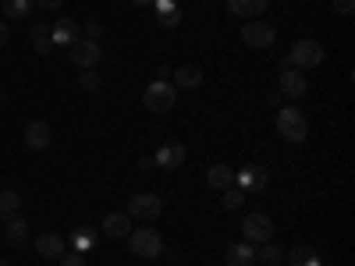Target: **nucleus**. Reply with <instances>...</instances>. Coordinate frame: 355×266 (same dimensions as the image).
Returning a JSON list of instances; mask_svg holds the SVG:
<instances>
[{"label": "nucleus", "mask_w": 355, "mask_h": 266, "mask_svg": "<svg viewBox=\"0 0 355 266\" xmlns=\"http://www.w3.org/2000/svg\"><path fill=\"white\" fill-rule=\"evenodd\" d=\"M288 263H291V266H323V259H320L316 249H309V245H295V249L288 252Z\"/></svg>", "instance_id": "nucleus-26"}, {"label": "nucleus", "mask_w": 355, "mask_h": 266, "mask_svg": "<svg viewBox=\"0 0 355 266\" xmlns=\"http://www.w3.org/2000/svg\"><path fill=\"white\" fill-rule=\"evenodd\" d=\"M4 242L8 245H25L28 242V224L21 220V213L11 217V220H4Z\"/></svg>", "instance_id": "nucleus-21"}, {"label": "nucleus", "mask_w": 355, "mask_h": 266, "mask_svg": "<svg viewBox=\"0 0 355 266\" xmlns=\"http://www.w3.org/2000/svg\"><path fill=\"white\" fill-rule=\"evenodd\" d=\"M153 167H157L153 157H142V160H139V170H153Z\"/></svg>", "instance_id": "nucleus-35"}, {"label": "nucleus", "mask_w": 355, "mask_h": 266, "mask_svg": "<svg viewBox=\"0 0 355 266\" xmlns=\"http://www.w3.org/2000/svg\"><path fill=\"white\" fill-rule=\"evenodd\" d=\"M206 185H210L214 192H224V188H231V185H234V170H231L227 163H214L210 170H206Z\"/></svg>", "instance_id": "nucleus-19"}, {"label": "nucleus", "mask_w": 355, "mask_h": 266, "mask_svg": "<svg viewBox=\"0 0 355 266\" xmlns=\"http://www.w3.org/2000/svg\"><path fill=\"white\" fill-rule=\"evenodd\" d=\"M0 266H11V263H8V259H0Z\"/></svg>", "instance_id": "nucleus-38"}, {"label": "nucleus", "mask_w": 355, "mask_h": 266, "mask_svg": "<svg viewBox=\"0 0 355 266\" xmlns=\"http://www.w3.org/2000/svg\"><path fill=\"white\" fill-rule=\"evenodd\" d=\"M164 213V199L153 195V192H135L128 199V217L132 220H160Z\"/></svg>", "instance_id": "nucleus-5"}, {"label": "nucleus", "mask_w": 355, "mask_h": 266, "mask_svg": "<svg viewBox=\"0 0 355 266\" xmlns=\"http://www.w3.org/2000/svg\"><path fill=\"white\" fill-rule=\"evenodd\" d=\"M11 39V28H8V21H0V46H4Z\"/></svg>", "instance_id": "nucleus-34"}, {"label": "nucleus", "mask_w": 355, "mask_h": 266, "mask_svg": "<svg viewBox=\"0 0 355 266\" xmlns=\"http://www.w3.org/2000/svg\"><path fill=\"white\" fill-rule=\"evenodd\" d=\"M36 252H40L43 259H61L68 249H64L61 234H40V238H36Z\"/></svg>", "instance_id": "nucleus-18"}, {"label": "nucleus", "mask_w": 355, "mask_h": 266, "mask_svg": "<svg viewBox=\"0 0 355 266\" xmlns=\"http://www.w3.org/2000/svg\"><path fill=\"white\" fill-rule=\"evenodd\" d=\"M323 64V46L316 39H299L284 57H281V68H299V71H309Z\"/></svg>", "instance_id": "nucleus-1"}, {"label": "nucleus", "mask_w": 355, "mask_h": 266, "mask_svg": "<svg viewBox=\"0 0 355 266\" xmlns=\"http://www.w3.org/2000/svg\"><path fill=\"white\" fill-rule=\"evenodd\" d=\"M220 206H224V210H242V206H245V192L239 188V185H231V188H224L220 192Z\"/></svg>", "instance_id": "nucleus-27"}, {"label": "nucleus", "mask_w": 355, "mask_h": 266, "mask_svg": "<svg viewBox=\"0 0 355 266\" xmlns=\"http://www.w3.org/2000/svg\"><path fill=\"white\" fill-rule=\"evenodd\" d=\"M277 135H284L288 142H306L309 139V121L299 107H281L277 110Z\"/></svg>", "instance_id": "nucleus-3"}, {"label": "nucleus", "mask_w": 355, "mask_h": 266, "mask_svg": "<svg viewBox=\"0 0 355 266\" xmlns=\"http://www.w3.org/2000/svg\"><path fill=\"white\" fill-rule=\"evenodd\" d=\"M78 85L85 89V93H96V89H100V75H96V68H85V71L78 75Z\"/></svg>", "instance_id": "nucleus-29"}, {"label": "nucleus", "mask_w": 355, "mask_h": 266, "mask_svg": "<svg viewBox=\"0 0 355 266\" xmlns=\"http://www.w3.org/2000/svg\"><path fill=\"white\" fill-rule=\"evenodd\" d=\"M174 100H178V89L171 82H150L146 85V93H142V107L146 110H153V114H167L174 110Z\"/></svg>", "instance_id": "nucleus-4"}, {"label": "nucleus", "mask_w": 355, "mask_h": 266, "mask_svg": "<svg viewBox=\"0 0 355 266\" xmlns=\"http://www.w3.org/2000/svg\"><path fill=\"white\" fill-rule=\"evenodd\" d=\"M0 8H4V18H11V21H21V18H28V15H33L36 0H0Z\"/></svg>", "instance_id": "nucleus-25"}, {"label": "nucleus", "mask_w": 355, "mask_h": 266, "mask_svg": "<svg viewBox=\"0 0 355 266\" xmlns=\"http://www.w3.org/2000/svg\"><path fill=\"white\" fill-rule=\"evenodd\" d=\"M33 50L36 53H53V36H50V25L46 21H33Z\"/></svg>", "instance_id": "nucleus-23"}, {"label": "nucleus", "mask_w": 355, "mask_h": 266, "mask_svg": "<svg viewBox=\"0 0 355 266\" xmlns=\"http://www.w3.org/2000/svg\"><path fill=\"white\" fill-rule=\"evenodd\" d=\"M331 4H334V15H341V18H348L355 11V0H331Z\"/></svg>", "instance_id": "nucleus-31"}, {"label": "nucleus", "mask_w": 355, "mask_h": 266, "mask_svg": "<svg viewBox=\"0 0 355 266\" xmlns=\"http://www.w3.org/2000/svg\"><path fill=\"white\" fill-rule=\"evenodd\" d=\"M234 185H239L242 192H249V195L266 192V185H270V170L259 167V163H249L242 170H234Z\"/></svg>", "instance_id": "nucleus-6"}, {"label": "nucleus", "mask_w": 355, "mask_h": 266, "mask_svg": "<svg viewBox=\"0 0 355 266\" xmlns=\"http://www.w3.org/2000/svg\"><path fill=\"white\" fill-rule=\"evenodd\" d=\"M21 139H25L28 150H46L50 139H53V132H50V125H46V121H28V125H25V132H21Z\"/></svg>", "instance_id": "nucleus-12"}, {"label": "nucleus", "mask_w": 355, "mask_h": 266, "mask_svg": "<svg viewBox=\"0 0 355 266\" xmlns=\"http://www.w3.org/2000/svg\"><path fill=\"white\" fill-rule=\"evenodd\" d=\"M153 8H157V18H160L164 28L182 25V8H178V0H153Z\"/></svg>", "instance_id": "nucleus-20"}, {"label": "nucleus", "mask_w": 355, "mask_h": 266, "mask_svg": "<svg viewBox=\"0 0 355 266\" xmlns=\"http://www.w3.org/2000/svg\"><path fill=\"white\" fill-rule=\"evenodd\" d=\"M18 213H21V192L4 188V192H0V220H11Z\"/></svg>", "instance_id": "nucleus-24"}, {"label": "nucleus", "mask_w": 355, "mask_h": 266, "mask_svg": "<svg viewBox=\"0 0 355 266\" xmlns=\"http://www.w3.org/2000/svg\"><path fill=\"white\" fill-rule=\"evenodd\" d=\"M153 163L164 167V170H178V167L185 163V145L182 142H164L160 150H157V157H153Z\"/></svg>", "instance_id": "nucleus-11"}, {"label": "nucleus", "mask_w": 355, "mask_h": 266, "mask_svg": "<svg viewBox=\"0 0 355 266\" xmlns=\"http://www.w3.org/2000/svg\"><path fill=\"white\" fill-rule=\"evenodd\" d=\"M224 4H227V11H231L234 18L252 21V18H259L266 8H270V0H224Z\"/></svg>", "instance_id": "nucleus-13"}, {"label": "nucleus", "mask_w": 355, "mask_h": 266, "mask_svg": "<svg viewBox=\"0 0 355 266\" xmlns=\"http://www.w3.org/2000/svg\"><path fill=\"white\" fill-rule=\"evenodd\" d=\"M4 100H8V93H4V85H0V107H4Z\"/></svg>", "instance_id": "nucleus-37"}, {"label": "nucleus", "mask_w": 355, "mask_h": 266, "mask_svg": "<svg viewBox=\"0 0 355 266\" xmlns=\"http://www.w3.org/2000/svg\"><path fill=\"white\" fill-rule=\"evenodd\" d=\"M256 259H263L266 266H281L284 249H281V245H274V242H263V249H256Z\"/></svg>", "instance_id": "nucleus-28"}, {"label": "nucleus", "mask_w": 355, "mask_h": 266, "mask_svg": "<svg viewBox=\"0 0 355 266\" xmlns=\"http://www.w3.org/2000/svg\"><path fill=\"white\" fill-rule=\"evenodd\" d=\"M132 4H139V8H153V0H132Z\"/></svg>", "instance_id": "nucleus-36"}, {"label": "nucleus", "mask_w": 355, "mask_h": 266, "mask_svg": "<svg viewBox=\"0 0 355 266\" xmlns=\"http://www.w3.org/2000/svg\"><path fill=\"white\" fill-rule=\"evenodd\" d=\"M277 89H281L284 100H302L306 89H309V78H306V71H299V68H281Z\"/></svg>", "instance_id": "nucleus-10"}, {"label": "nucleus", "mask_w": 355, "mask_h": 266, "mask_svg": "<svg viewBox=\"0 0 355 266\" xmlns=\"http://www.w3.org/2000/svg\"><path fill=\"white\" fill-rule=\"evenodd\" d=\"M57 263H61V266H85V256H78V252H64Z\"/></svg>", "instance_id": "nucleus-32"}, {"label": "nucleus", "mask_w": 355, "mask_h": 266, "mask_svg": "<svg viewBox=\"0 0 355 266\" xmlns=\"http://www.w3.org/2000/svg\"><path fill=\"white\" fill-rule=\"evenodd\" d=\"M50 36H53V46L71 50V43L78 39V21H75V18H61V21H53V25H50Z\"/></svg>", "instance_id": "nucleus-14"}, {"label": "nucleus", "mask_w": 355, "mask_h": 266, "mask_svg": "<svg viewBox=\"0 0 355 266\" xmlns=\"http://www.w3.org/2000/svg\"><path fill=\"white\" fill-rule=\"evenodd\" d=\"M103 61V50H100V39H85V36H78L75 43H71V64L75 68H96Z\"/></svg>", "instance_id": "nucleus-8"}, {"label": "nucleus", "mask_w": 355, "mask_h": 266, "mask_svg": "<svg viewBox=\"0 0 355 266\" xmlns=\"http://www.w3.org/2000/svg\"><path fill=\"white\" fill-rule=\"evenodd\" d=\"M128 249L139 256V259H157L164 252V238L153 224H142V227H132L128 234Z\"/></svg>", "instance_id": "nucleus-2"}, {"label": "nucleus", "mask_w": 355, "mask_h": 266, "mask_svg": "<svg viewBox=\"0 0 355 266\" xmlns=\"http://www.w3.org/2000/svg\"><path fill=\"white\" fill-rule=\"evenodd\" d=\"M242 234H245L249 245H263V242L274 238V220L266 217V213H249L242 220Z\"/></svg>", "instance_id": "nucleus-9"}, {"label": "nucleus", "mask_w": 355, "mask_h": 266, "mask_svg": "<svg viewBox=\"0 0 355 266\" xmlns=\"http://www.w3.org/2000/svg\"><path fill=\"white\" fill-rule=\"evenodd\" d=\"M252 263H256V249L249 242H239V245L224 249V266H252Z\"/></svg>", "instance_id": "nucleus-17"}, {"label": "nucleus", "mask_w": 355, "mask_h": 266, "mask_svg": "<svg viewBox=\"0 0 355 266\" xmlns=\"http://www.w3.org/2000/svg\"><path fill=\"white\" fill-rule=\"evenodd\" d=\"M82 33H85V39H100V33H103V25H100L96 18H89V21L82 25Z\"/></svg>", "instance_id": "nucleus-30"}, {"label": "nucleus", "mask_w": 355, "mask_h": 266, "mask_svg": "<svg viewBox=\"0 0 355 266\" xmlns=\"http://www.w3.org/2000/svg\"><path fill=\"white\" fill-rule=\"evenodd\" d=\"M96 242H100V231L89 227V224H78L71 231V252H78V256H85L89 249H96Z\"/></svg>", "instance_id": "nucleus-15"}, {"label": "nucleus", "mask_w": 355, "mask_h": 266, "mask_svg": "<svg viewBox=\"0 0 355 266\" xmlns=\"http://www.w3.org/2000/svg\"><path fill=\"white\" fill-rule=\"evenodd\" d=\"M202 85V68L196 64H182L174 71V89H199Z\"/></svg>", "instance_id": "nucleus-22"}, {"label": "nucleus", "mask_w": 355, "mask_h": 266, "mask_svg": "<svg viewBox=\"0 0 355 266\" xmlns=\"http://www.w3.org/2000/svg\"><path fill=\"white\" fill-rule=\"evenodd\" d=\"M61 4H64V0H36V8H43V11H57Z\"/></svg>", "instance_id": "nucleus-33"}, {"label": "nucleus", "mask_w": 355, "mask_h": 266, "mask_svg": "<svg viewBox=\"0 0 355 266\" xmlns=\"http://www.w3.org/2000/svg\"><path fill=\"white\" fill-rule=\"evenodd\" d=\"M242 43H249L252 50H266L277 43V28L270 21H245L242 25Z\"/></svg>", "instance_id": "nucleus-7"}, {"label": "nucleus", "mask_w": 355, "mask_h": 266, "mask_svg": "<svg viewBox=\"0 0 355 266\" xmlns=\"http://www.w3.org/2000/svg\"><path fill=\"white\" fill-rule=\"evenodd\" d=\"M100 227H103L107 238H128L132 234V217L128 213H107Z\"/></svg>", "instance_id": "nucleus-16"}]
</instances>
